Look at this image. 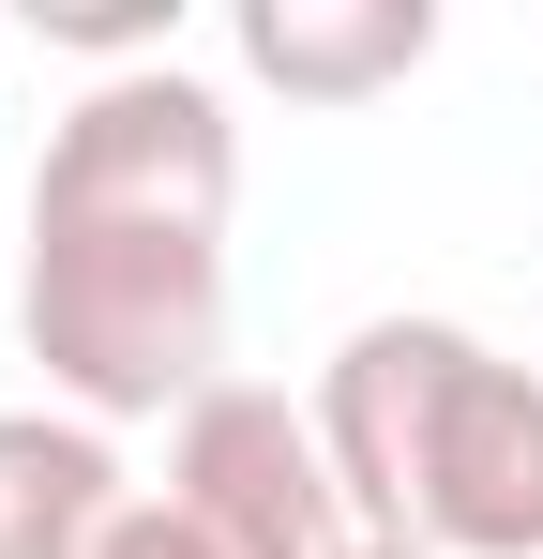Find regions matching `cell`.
<instances>
[{
    "label": "cell",
    "mask_w": 543,
    "mask_h": 559,
    "mask_svg": "<svg viewBox=\"0 0 543 559\" xmlns=\"http://www.w3.org/2000/svg\"><path fill=\"white\" fill-rule=\"evenodd\" d=\"M227 197H242V121L196 61L90 76L46 121L31 167V364L76 424H152L196 408L227 364Z\"/></svg>",
    "instance_id": "6da1fadb"
},
{
    "label": "cell",
    "mask_w": 543,
    "mask_h": 559,
    "mask_svg": "<svg viewBox=\"0 0 543 559\" xmlns=\"http://www.w3.org/2000/svg\"><path fill=\"white\" fill-rule=\"evenodd\" d=\"M317 439L362 545L543 559V378L468 318H362L317 378Z\"/></svg>",
    "instance_id": "7a4b0ae2"
},
{
    "label": "cell",
    "mask_w": 543,
    "mask_h": 559,
    "mask_svg": "<svg viewBox=\"0 0 543 559\" xmlns=\"http://www.w3.org/2000/svg\"><path fill=\"white\" fill-rule=\"evenodd\" d=\"M167 514H181L212 559H348V545H362L317 408H287L272 378H212V393L181 408V439H167Z\"/></svg>",
    "instance_id": "3957f363"
},
{
    "label": "cell",
    "mask_w": 543,
    "mask_h": 559,
    "mask_svg": "<svg viewBox=\"0 0 543 559\" xmlns=\"http://www.w3.org/2000/svg\"><path fill=\"white\" fill-rule=\"evenodd\" d=\"M227 46L287 106H362V92H393V76L438 61V0H242Z\"/></svg>",
    "instance_id": "277c9868"
},
{
    "label": "cell",
    "mask_w": 543,
    "mask_h": 559,
    "mask_svg": "<svg viewBox=\"0 0 543 559\" xmlns=\"http://www.w3.org/2000/svg\"><path fill=\"white\" fill-rule=\"evenodd\" d=\"M136 499H121V454L76 408H0V559H106Z\"/></svg>",
    "instance_id": "5b68a950"
},
{
    "label": "cell",
    "mask_w": 543,
    "mask_h": 559,
    "mask_svg": "<svg viewBox=\"0 0 543 559\" xmlns=\"http://www.w3.org/2000/svg\"><path fill=\"white\" fill-rule=\"evenodd\" d=\"M106 559H212V545H196V530H181L167 499H136V514H121V530H106Z\"/></svg>",
    "instance_id": "8992f818"
},
{
    "label": "cell",
    "mask_w": 543,
    "mask_h": 559,
    "mask_svg": "<svg viewBox=\"0 0 543 559\" xmlns=\"http://www.w3.org/2000/svg\"><path fill=\"white\" fill-rule=\"evenodd\" d=\"M348 559H408V545H348Z\"/></svg>",
    "instance_id": "52a82bcc"
}]
</instances>
